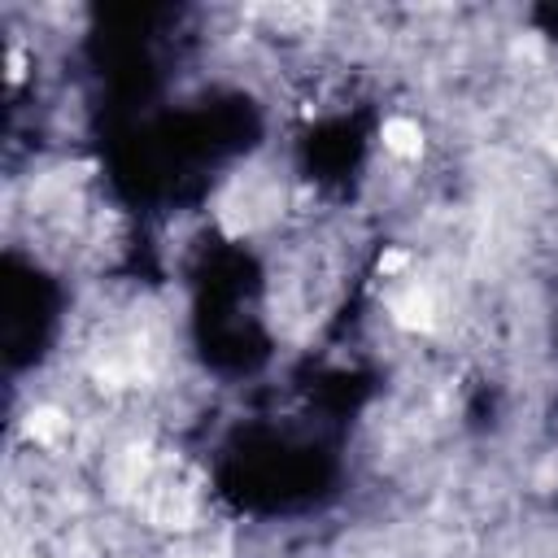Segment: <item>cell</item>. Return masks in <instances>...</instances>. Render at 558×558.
Wrapping results in <instances>:
<instances>
[{
  "label": "cell",
  "mask_w": 558,
  "mask_h": 558,
  "mask_svg": "<svg viewBox=\"0 0 558 558\" xmlns=\"http://www.w3.org/2000/svg\"><path fill=\"white\" fill-rule=\"evenodd\" d=\"M379 140H384V148H388L392 157H401V161H414V157L423 153V131H418L414 118H388V122L379 126Z\"/></svg>",
  "instance_id": "7a4b0ae2"
},
{
  "label": "cell",
  "mask_w": 558,
  "mask_h": 558,
  "mask_svg": "<svg viewBox=\"0 0 558 558\" xmlns=\"http://www.w3.org/2000/svg\"><path fill=\"white\" fill-rule=\"evenodd\" d=\"M388 310H392V323L405 327V331H432L436 327V314H440L432 288H418V283H410L405 292H397Z\"/></svg>",
  "instance_id": "6da1fadb"
},
{
  "label": "cell",
  "mask_w": 558,
  "mask_h": 558,
  "mask_svg": "<svg viewBox=\"0 0 558 558\" xmlns=\"http://www.w3.org/2000/svg\"><path fill=\"white\" fill-rule=\"evenodd\" d=\"M22 70H26V57H22L17 48H13V52H9V78L17 83V78H22Z\"/></svg>",
  "instance_id": "5b68a950"
},
{
  "label": "cell",
  "mask_w": 558,
  "mask_h": 558,
  "mask_svg": "<svg viewBox=\"0 0 558 558\" xmlns=\"http://www.w3.org/2000/svg\"><path fill=\"white\" fill-rule=\"evenodd\" d=\"M405 262H410V253L392 248V253H384V257H379V270H384V275H397V270H405Z\"/></svg>",
  "instance_id": "277c9868"
},
{
  "label": "cell",
  "mask_w": 558,
  "mask_h": 558,
  "mask_svg": "<svg viewBox=\"0 0 558 558\" xmlns=\"http://www.w3.org/2000/svg\"><path fill=\"white\" fill-rule=\"evenodd\" d=\"M26 436H31L35 445H52V440H61V436H65V414L52 410V405L31 410V414H26Z\"/></svg>",
  "instance_id": "3957f363"
}]
</instances>
